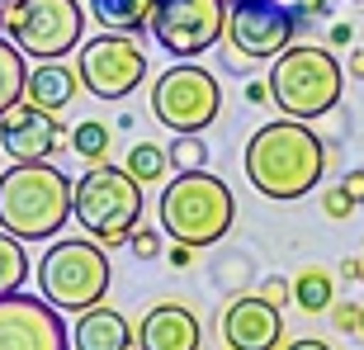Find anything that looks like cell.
Instances as JSON below:
<instances>
[{"instance_id":"19","label":"cell","mask_w":364,"mask_h":350,"mask_svg":"<svg viewBox=\"0 0 364 350\" xmlns=\"http://www.w3.org/2000/svg\"><path fill=\"white\" fill-rule=\"evenodd\" d=\"M294 303L303 312H312V317H317V312H326L331 303H336V280H331L322 265L298 270V275H294Z\"/></svg>"},{"instance_id":"14","label":"cell","mask_w":364,"mask_h":350,"mask_svg":"<svg viewBox=\"0 0 364 350\" xmlns=\"http://www.w3.org/2000/svg\"><path fill=\"white\" fill-rule=\"evenodd\" d=\"M223 346L228 350H279L284 346V308L260 294H242L223 308Z\"/></svg>"},{"instance_id":"6","label":"cell","mask_w":364,"mask_h":350,"mask_svg":"<svg viewBox=\"0 0 364 350\" xmlns=\"http://www.w3.org/2000/svg\"><path fill=\"white\" fill-rule=\"evenodd\" d=\"M114 270H109L105 246L95 237H62L48 242L38 260V298H48L57 312H85L105 303Z\"/></svg>"},{"instance_id":"22","label":"cell","mask_w":364,"mask_h":350,"mask_svg":"<svg viewBox=\"0 0 364 350\" xmlns=\"http://www.w3.org/2000/svg\"><path fill=\"white\" fill-rule=\"evenodd\" d=\"M24 280H28V251H24V242H19L14 232L0 228V298L19 294Z\"/></svg>"},{"instance_id":"13","label":"cell","mask_w":364,"mask_h":350,"mask_svg":"<svg viewBox=\"0 0 364 350\" xmlns=\"http://www.w3.org/2000/svg\"><path fill=\"white\" fill-rule=\"evenodd\" d=\"M0 147L10 161H53L62 152V123H57V114L24 100L0 119Z\"/></svg>"},{"instance_id":"28","label":"cell","mask_w":364,"mask_h":350,"mask_svg":"<svg viewBox=\"0 0 364 350\" xmlns=\"http://www.w3.org/2000/svg\"><path fill=\"white\" fill-rule=\"evenodd\" d=\"M284 10H294L298 19H303V24H308V19H317V14H331V5H336V0H279Z\"/></svg>"},{"instance_id":"20","label":"cell","mask_w":364,"mask_h":350,"mask_svg":"<svg viewBox=\"0 0 364 350\" xmlns=\"http://www.w3.org/2000/svg\"><path fill=\"white\" fill-rule=\"evenodd\" d=\"M28 57L14 48L10 38H0V119L10 114L14 105H24V81H28Z\"/></svg>"},{"instance_id":"38","label":"cell","mask_w":364,"mask_h":350,"mask_svg":"<svg viewBox=\"0 0 364 350\" xmlns=\"http://www.w3.org/2000/svg\"><path fill=\"white\" fill-rule=\"evenodd\" d=\"M0 5H10V0H0Z\"/></svg>"},{"instance_id":"12","label":"cell","mask_w":364,"mask_h":350,"mask_svg":"<svg viewBox=\"0 0 364 350\" xmlns=\"http://www.w3.org/2000/svg\"><path fill=\"white\" fill-rule=\"evenodd\" d=\"M0 350H71V332L48 298L19 289L0 298Z\"/></svg>"},{"instance_id":"15","label":"cell","mask_w":364,"mask_h":350,"mask_svg":"<svg viewBox=\"0 0 364 350\" xmlns=\"http://www.w3.org/2000/svg\"><path fill=\"white\" fill-rule=\"evenodd\" d=\"M199 346H203V322L180 298L151 303L137 322V350H199Z\"/></svg>"},{"instance_id":"37","label":"cell","mask_w":364,"mask_h":350,"mask_svg":"<svg viewBox=\"0 0 364 350\" xmlns=\"http://www.w3.org/2000/svg\"><path fill=\"white\" fill-rule=\"evenodd\" d=\"M355 336L364 341V303H360V327H355Z\"/></svg>"},{"instance_id":"39","label":"cell","mask_w":364,"mask_h":350,"mask_svg":"<svg viewBox=\"0 0 364 350\" xmlns=\"http://www.w3.org/2000/svg\"><path fill=\"white\" fill-rule=\"evenodd\" d=\"M355 5H364V0H355Z\"/></svg>"},{"instance_id":"30","label":"cell","mask_w":364,"mask_h":350,"mask_svg":"<svg viewBox=\"0 0 364 350\" xmlns=\"http://www.w3.org/2000/svg\"><path fill=\"white\" fill-rule=\"evenodd\" d=\"M166 260H171L176 270H189V265H194V246H185V242H171V246H166Z\"/></svg>"},{"instance_id":"21","label":"cell","mask_w":364,"mask_h":350,"mask_svg":"<svg viewBox=\"0 0 364 350\" xmlns=\"http://www.w3.org/2000/svg\"><path fill=\"white\" fill-rule=\"evenodd\" d=\"M109 147H114V128H109L105 119H81L71 128V152H76L85 166L109 161Z\"/></svg>"},{"instance_id":"18","label":"cell","mask_w":364,"mask_h":350,"mask_svg":"<svg viewBox=\"0 0 364 350\" xmlns=\"http://www.w3.org/2000/svg\"><path fill=\"white\" fill-rule=\"evenodd\" d=\"M90 19L105 33H142L151 19V0H90Z\"/></svg>"},{"instance_id":"33","label":"cell","mask_w":364,"mask_h":350,"mask_svg":"<svg viewBox=\"0 0 364 350\" xmlns=\"http://www.w3.org/2000/svg\"><path fill=\"white\" fill-rule=\"evenodd\" d=\"M341 275H346V280H355V284H364V260L346 256V260H341Z\"/></svg>"},{"instance_id":"31","label":"cell","mask_w":364,"mask_h":350,"mask_svg":"<svg viewBox=\"0 0 364 350\" xmlns=\"http://www.w3.org/2000/svg\"><path fill=\"white\" fill-rule=\"evenodd\" d=\"M341 189H346L355 203H364V166H360V171H346V175H341Z\"/></svg>"},{"instance_id":"10","label":"cell","mask_w":364,"mask_h":350,"mask_svg":"<svg viewBox=\"0 0 364 350\" xmlns=\"http://www.w3.org/2000/svg\"><path fill=\"white\" fill-rule=\"evenodd\" d=\"M228 28V0H151L147 33L180 62H194L223 38Z\"/></svg>"},{"instance_id":"29","label":"cell","mask_w":364,"mask_h":350,"mask_svg":"<svg viewBox=\"0 0 364 350\" xmlns=\"http://www.w3.org/2000/svg\"><path fill=\"white\" fill-rule=\"evenodd\" d=\"M331 322H336V332H350L355 336V327H360V308H355V303H331Z\"/></svg>"},{"instance_id":"36","label":"cell","mask_w":364,"mask_h":350,"mask_svg":"<svg viewBox=\"0 0 364 350\" xmlns=\"http://www.w3.org/2000/svg\"><path fill=\"white\" fill-rule=\"evenodd\" d=\"M350 76H355V81H364V53H350Z\"/></svg>"},{"instance_id":"32","label":"cell","mask_w":364,"mask_h":350,"mask_svg":"<svg viewBox=\"0 0 364 350\" xmlns=\"http://www.w3.org/2000/svg\"><path fill=\"white\" fill-rule=\"evenodd\" d=\"M350 38H355V28L346 24V19H341V24H331V28H326V43H331V48H350Z\"/></svg>"},{"instance_id":"9","label":"cell","mask_w":364,"mask_h":350,"mask_svg":"<svg viewBox=\"0 0 364 350\" xmlns=\"http://www.w3.org/2000/svg\"><path fill=\"white\" fill-rule=\"evenodd\" d=\"M76 76L95 100L114 105L147 81V53L133 33H100L76 48Z\"/></svg>"},{"instance_id":"4","label":"cell","mask_w":364,"mask_h":350,"mask_svg":"<svg viewBox=\"0 0 364 350\" xmlns=\"http://www.w3.org/2000/svg\"><path fill=\"white\" fill-rule=\"evenodd\" d=\"M142 208H147V199H142V185L128 175V166L95 161V166H85V175L71 189V218L100 246L128 242L142 228Z\"/></svg>"},{"instance_id":"24","label":"cell","mask_w":364,"mask_h":350,"mask_svg":"<svg viewBox=\"0 0 364 350\" xmlns=\"http://www.w3.org/2000/svg\"><path fill=\"white\" fill-rule=\"evenodd\" d=\"M166 157H171V171H176V175L203 171V166H208V142H203L199 133H176V137H171V147H166Z\"/></svg>"},{"instance_id":"23","label":"cell","mask_w":364,"mask_h":350,"mask_svg":"<svg viewBox=\"0 0 364 350\" xmlns=\"http://www.w3.org/2000/svg\"><path fill=\"white\" fill-rule=\"evenodd\" d=\"M123 166H128V175H133L137 185H166L171 157H166V147H156V142H133Z\"/></svg>"},{"instance_id":"35","label":"cell","mask_w":364,"mask_h":350,"mask_svg":"<svg viewBox=\"0 0 364 350\" xmlns=\"http://www.w3.org/2000/svg\"><path fill=\"white\" fill-rule=\"evenodd\" d=\"M284 350H331L326 341H317V336H303V341H289Z\"/></svg>"},{"instance_id":"25","label":"cell","mask_w":364,"mask_h":350,"mask_svg":"<svg viewBox=\"0 0 364 350\" xmlns=\"http://www.w3.org/2000/svg\"><path fill=\"white\" fill-rule=\"evenodd\" d=\"M128 251H133L137 260H156L166 251V242H161V232H156V228H137L133 237H128Z\"/></svg>"},{"instance_id":"2","label":"cell","mask_w":364,"mask_h":350,"mask_svg":"<svg viewBox=\"0 0 364 350\" xmlns=\"http://www.w3.org/2000/svg\"><path fill=\"white\" fill-rule=\"evenodd\" d=\"M71 180L53 161H14L0 171V228L19 242H53L71 223Z\"/></svg>"},{"instance_id":"34","label":"cell","mask_w":364,"mask_h":350,"mask_svg":"<svg viewBox=\"0 0 364 350\" xmlns=\"http://www.w3.org/2000/svg\"><path fill=\"white\" fill-rule=\"evenodd\" d=\"M246 100H251V105H265V100H270V85H265V81H251V85H246Z\"/></svg>"},{"instance_id":"17","label":"cell","mask_w":364,"mask_h":350,"mask_svg":"<svg viewBox=\"0 0 364 350\" xmlns=\"http://www.w3.org/2000/svg\"><path fill=\"white\" fill-rule=\"evenodd\" d=\"M76 95H81L76 67H67V62H38V67H28V81H24V100L28 105L48 109V114H62Z\"/></svg>"},{"instance_id":"1","label":"cell","mask_w":364,"mask_h":350,"mask_svg":"<svg viewBox=\"0 0 364 350\" xmlns=\"http://www.w3.org/2000/svg\"><path fill=\"white\" fill-rule=\"evenodd\" d=\"M326 175V142L308 119H274L260 123L246 142V180L256 194L274 203H294L322 185Z\"/></svg>"},{"instance_id":"16","label":"cell","mask_w":364,"mask_h":350,"mask_svg":"<svg viewBox=\"0 0 364 350\" xmlns=\"http://www.w3.org/2000/svg\"><path fill=\"white\" fill-rule=\"evenodd\" d=\"M133 346H137V327L128 322L119 308L95 303V308L76 312V327H71V350H133Z\"/></svg>"},{"instance_id":"7","label":"cell","mask_w":364,"mask_h":350,"mask_svg":"<svg viewBox=\"0 0 364 350\" xmlns=\"http://www.w3.org/2000/svg\"><path fill=\"white\" fill-rule=\"evenodd\" d=\"M5 38L33 62H62L85 43V10L76 0H10L0 5Z\"/></svg>"},{"instance_id":"26","label":"cell","mask_w":364,"mask_h":350,"mask_svg":"<svg viewBox=\"0 0 364 350\" xmlns=\"http://www.w3.org/2000/svg\"><path fill=\"white\" fill-rule=\"evenodd\" d=\"M322 208H326V218H336V223H341V218H350L355 208H360V203H355V199H350V194H346L341 185H331V189L322 194Z\"/></svg>"},{"instance_id":"5","label":"cell","mask_w":364,"mask_h":350,"mask_svg":"<svg viewBox=\"0 0 364 350\" xmlns=\"http://www.w3.org/2000/svg\"><path fill=\"white\" fill-rule=\"evenodd\" d=\"M270 100L279 105V114L289 119H322L341 105V90H346V71L326 48L317 43H289L279 57L270 62Z\"/></svg>"},{"instance_id":"27","label":"cell","mask_w":364,"mask_h":350,"mask_svg":"<svg viewBox=\"0 0 364 350\" xmlns=\"http://www.w3.org/2000/svg\"><path fill=\"white\" fill-rule=\"evenodd\" d=\"M265 303H274V308H284L289 298H294V280H279V275H270V280H260V289H256Z\"/></svg>"},{"instance_id":"3","label":"cell","mask_w":364,"mask_h":350,"mask_svg":"<svg viewBox=\"0 0 364 350\" xmlns=\"http://www.w3.org/2000/svg\"><path fill=\"white\" fill-rule=\"evenodd\" d=\"M156 213H161V232L171 242H185L194 251H203V246L223 242L232 232L237 199H232V189L213 171H185L176 180H166Z\"/></svg>"},{"instance_id":"8","label":"cell","mask_w":364,"mask_h":350,"mask_svg":"<svg viewBox=\"0 0 364 350\" xmlns=\"http://www.w3.org/2000/svg\"><path fill=\"white\" fill-rule=\"evenodd\" d=\"M151 114L161 128L176 133H203L223 114V90L218 76L199 62H176L151 81Z\"/></svg>"},{"instance_id":"11","label":"cell","mask_w":364,"mask_h":350,"mask_svg":"<svg viewBox=\"0 0 364 350\" xmlns=\"http://www.w3.org/2000/svg\"><path fill=\"white\" fill-rule=\"evenodd\" d=\"M298 28H303V19L294 10H284L279 0H228L223 38L246 62H274L298 38Z\"/></svg>"}]
</instances>
